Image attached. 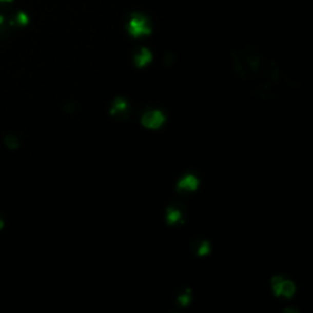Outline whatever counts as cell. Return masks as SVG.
Returning <instances> with one entry per match:
<instances>
[{
  "label": "cell",
  "mask_w": 313,
  "mask_h": 313,
  "mask_svg": "<svg viewBox=\"0 0 313 313\" xmlns=\"http://www.w3.org/2000/svg\"><path fill=\"white\" fill-rule=\"evenodd\" d=\"M149 62H151V54L147 52V50H142L136 57V65L139 66V68H143V66L147 65Z\"/></svg>",
  "instance_id": "8992f818"
},
{
  "label": "cell",
  "mask_w": 313,
  "mask_h": 313,
  "mask_svg": "<svg viewBox=\"0 0 313 313\" xmlns=\"http://www.w3.org/2000/svg\"><path fill=\"white\" fill-rule=\"evenodd\" d=\"M167 118L161 109H148L141 115L140 123L147 130H158L164 125Z\"/></svg>",
  "instance_id": "7a4b0ae2"
},
{
  "label": "cell",
  "mask_w": 313,
  "mask_h": 313,
  "mask_svg": "<svg viewBox=\"0 0 313 313\" xmlns=\"http://www.w3.org/2000/svg\"><path fill=\"white\" fill-rule=\"evenodd\" d=\"M270 289L276 298L290 300L295 296L296 285L292 280L283 274H277L270 279Z\"/></svg>",
  "instance_id": "6da1fadb"
},
{
  "label": "cell",
  "mask_w": 313,
  "mask_h": 313,
  "mask_svg": "<svg viewBox=\"0 0 313 313\" xmlns=\"http://www.w3.org/2000/svg\"><path fill=\"white\" fill-rule=\"evenodd\" d=\"M129 101L124 97L114 98L109 107V114L111 118L116 119H126L129 116Z\"/></svg>",
  "instance_id": "3957f363"
},
{
  "label": "cell",
  "mask_w": 313,
  "mask_h": 313,
  "mask_svg": "<svg viewBox=\"0 0 313 313\" xmlns=\"http://www.w3.org/2000/svg\"><path fill=\"white\" fill-rule=\"evenodd\" d=\"M200 180L196 175L193 174H185L183 178H180L177 183V190L179 192L190 193L196 191L199 188Z\"/></svg>",
  "instance_id": "277c9868"
},
{
  "label": "cell",
  "mask_w": 313,
  "mask_h": 313,
  "mask_svg": "<svg viewBox=\"0 0 313 313\" xmlns=\"http://www.w3.org/2000/svg\"><path fill=\"white\" fill-rule=\"evenodd\" d=\"M181 218H183V213L181 210L178 208V207H172L169 206L167 208V216H165V220L169 225H175L180 222Z\"/></svg>",
  "instance_id": "5b68a950"
}]
</instances>
